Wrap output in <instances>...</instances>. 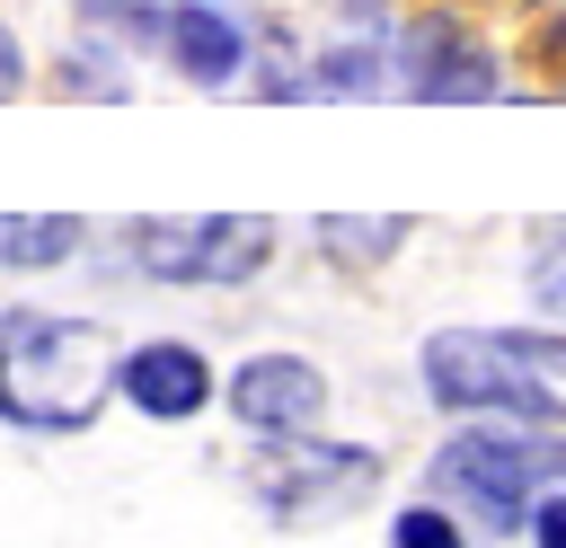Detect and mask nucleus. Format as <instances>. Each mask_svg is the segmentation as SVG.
I'll return each instance as SVG.
<instances>
[{"mask_svg": "<svg viewBox=\"0 0 566 548\" xmlns=\"http://www.w3.org/2000/svg\"><path fill=\"white\" fill-rule=\"evenodd\" d=\"M318 239H327L345 265H380V256L407 239V212H371V221H345V212H327V221H318Z\"/></svg>", "mask_w": 566, "mask_h": 548, "instance_id": "9b49d317", "label": "nucleus"}, {"mask_svg": "<svg viewBox=\"0 0 566 548\" xmlns=\"http://www.w3.org/2000/svg\"><path fill=\"white\" fill-rule=\"evenodd\" d=\"M124 380L106 327L88 318H53V309H0V415L35 424V433H71L106 407V389Z\"/></svg>", "mask_w": 566, "mask_h": 548, "instance_id": "f257e3e1", "label": "nucleus"}, {"mask_svg": "<svg viewBox=\"0 0 566 548\" xmlns=\"http://www.w3.org/2000/svg\"><path fill=\"white\" fill-rule=\"evenodd\" d=\"M513 354H522L539 380H566V336H548V327H513Z\"/></svg>", "mask_w": 566, "mask_h": 548, "instance_id": "4468645a", "label": "nucleus"}, {"mask_svg": "<svg viewBox=\"0 0 566 548\" xmlns=\"http://www.w3.org/2000/svg\"><path fill=\"white\" fill-rule=\"evenodd\" d=\"M71 247H80L71 212H9L0 221V265H62Z\"/></svg>", "mask_w": 566, "mask_h": 548, "instance_id": "9d476101", "label": "nucleus"}, {"mask_svg": "<svg viewBox=\"0 0 566 548\" xmlns=\"http://www.w3.org/2000/svg\"><path fill=\"white\" fill-rule=\"evenodd\" d=\"M398 88L424 106H478V97H495V53L478 35H460L451 18H416L398 35Z\"/></svg>", "mask_w": 566, "mask_h": 548, "instance_id": "423d86ee", "label": "nucleus"}, {"mask_svg": "<svg viewBox=\"0 0 566 548\" xmlns=\"http://www.w3.org/2000/svg\"><path fill=\"white\" fill-rule=\"evenodd\" d=\"M18 80H27V53H18V35H9V27H0V97H9V88H18Z\"/></svg>", "mask_w": 566, "mask_h": 548, "instance_id": "f3484780", "label": "nucleus"}, {"mask_svg": "<svg viewBox=\"0 0 566 548\" xmlns=\"http://www.w3.org/2000/svg\"><path fill=\"white\" fill-rule=\"evenodd\" d=\"M557 477H566V442L504 433V415L478 424V433H451V442L433 451V486L460 495L486 530H531V504H539Z\"/></svg>", "mask_w": 566, "mask_h": 548, "instance_id": "f03ea898", "label": "nucleus"}, {"mask_svg": "<svg viewBox=\"0 0 566 548\" xmlns=\"http://www.w3.org/2000/svg\"><path fill=\"white\" fill-rule=\"evenodd\" d=\"M115 389H124L142 415H168V424H177V415H195V407L212 398V362H203L195 345H133Z\"/></svg>", "mask_w": 566, "mask_h": 548, "instance_id": "6e6552de", "label": "nucleus"}, {"mask_svg": "<svg viewBox=\"0 0 566 548\" xmlns=\"http://www.w3.org/2000/svg\"><path fill=\"white\" fill-rule=\"evenodd\" d=\"M230 415L256 433H310L327 415V371L301 354H256L230 371Z\"/></svg>", "mask_w": 566, "mask_h": 548, "instance_id": "0eeeda50", "label": "nucleus"}, {"mask_svg": "<svg viewBox=\"0 0 566 548\" xmlns=\"http://www.w3.org/2000/svg\"><path fill=\"white\" fill-rule=\"evenodd\" d=\"M168 62H177L195 88H221V80H239L248 35H239L221 9H168Z\"/></svg>", "mask_w": 566, "mask_h": 548, "instance_id": "1a4fd4ad", "label": "nucleus"}, {"mask_svg": "<svg viewBox=\"0 0 566 548\" xmlns=\"http://www.w3.org/2000/svg\"><path fill=\"white\" fill-rule=\"evenodd\" d=\"M531 539H539V548H566V486L531 504Z\"/></svg>", "mask_w": 566, "mask_h": 548, "instance_id": "dca6fc26", "label": "nucleus"}, {"mask_svg": "<svg viewBox=\"0 0 566 548\" xmlns=\"http://www.w3.org/2000/svg\"><path fill=\"white\" fill-rule=\"evenodd\" d=\"M389 539H398V548H469V539L451 530V513H433V504H407Z\"/></svg>", "mask_w": 566, "mask_h": 548, "instance_id": "f8f14e48", "label": "nucleus"}, {"mask_svg": "<svg viewBox=\"0 0 566 548\" xmlns=\"http://www.w3.org/2000/svg\"><path fill=\"white\" fill-rule=\"evenodd\" d=\"M371 486H380V460L371 451H336V442H301V433H274V451L256 460V495L283 521H336Z\"/></svg>", "mask_w": 566, "mask_h": 548, "instance_id": "39448f33", "label": "nucleus"}, {"mask_svg": "<svg viewBox=\"0 0 566 548\" xmlns=\"http://www.w3.org/2000/svg\"><path fill=\"white\" fill-rule=\"evenodd\" d=\"M274 256V221L256 212H186V221H142L133 265L159 283H248Z\"/></svg>", "mask_w": 566, "mask_h": 548, "instance_id": "20e7f679", "label": "nucleus"}, {"mask_svg": "<svg viewBox=\"0 0 566 548\" xmlns=\"http://www.w3.org/2000/svg\"><path fill=\"white\" fill-rule=\"evenodd\" d=\"M371 80H380L371 53H327V71H318V88H336V97H363Z\"/></svg>", "mask_w": 566, "mask_h": 548, "instance_id": "2eb2a0df", "label": "nucleus"}, {"mask_svg": "<svg viewBox=\"0 0 566 548\" xmlns=\"http://www.w3.org/2000/svg\"><path fill=\"white\" fill-rule=\"evenodd\" d=\"M531 301L566 318V230H557V239H548V247L531 256Z\"/></svg>", "mask_w": 566, "mask_h": 548, "instance_id": "ddd939ff", "label": "nucleus"}, {"mask_svg": "<svg viewBox=\"0 0 566 548\" xmlns=\"http://www.w3.org/2000/svg\"><path fill=\"white\" fill-rule=\"evenodd\" d=\"M424 398H433V407H478V415L557 424V389L513 354V336H486V327H442V336H424Z\"/></svg>", "mask_w": 566, "mask_h": 548, "instance_id": "7ed1b4c3", "label": "nucleus"}]
</instances>
